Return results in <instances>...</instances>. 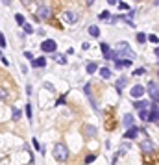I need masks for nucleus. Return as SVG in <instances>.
Segmentation results:
<instances>
[{"label": "nucleus", "instance_id": "obj_1", "mask_svg": "<svg viewBox=\"0 0 159 165\" xmlns=\"http://www.w3.org/2000/svg\"><path fill=\"white\" fill-rule=\"evenodd\" d=\"M54 158H56L57 162H67V160H69V149H67L63 143H57V145L54 147Z\"/></svg>", "mask_w": 159, "mask_h": 165}, {"label": "nucleus", "instance_id": "obj_2", "mask_svg": "<svg viewBox=\"0 0 159 165\" xmlns=\"http://www.w3.org/2000/svg\"><path fill=\"white\" fill-rule=\"evenodd\" d=\"M146 91H148V95H150V98H152V104H157V102H159V85L154 82V80H152V82H148Z\"/></svg>", "mask_w": 159, "mask_h": 165}, {"label": "nucleus", "instance_id": "obj_3", "mask_svg": "<svg viewBox=\"0 0 159 165\" xmlns=\"http://www.w3.org/2000/svg\"><path fill=\"white\" fill-rule=\"evenodd\" d=\"M56 48H57V43H56L54 39H44V41L41 43V50H43V52H50V54H54Z\"/></svg>", "mask_w": 159, "mask_h": 165}, {"label": "nucleus", "instance_id": "obj_4", "mask_svg": "<svg viewBox=\"0 0 159 165\" xmlns=\"http://www.w3.org/2000/svg\"><path fill=\"white\" fill-rule=\"evenodd\" d=\"M148 123H159V106H157V104H150Z\"/></svg>", "mask_w": 159, "mask_h": 165}, {"label": "nucleus", "instance_id": "obj_5", "mask_svg": "<svg viewBox=\"0 0 159 165\" xmlns=\"http://www.w3.org/2000/svg\"><path fill=\"white\" fill-rule=\"evenodd\" d=\"M48 17H50V7L48 6H39L37 11H35V19L39 20V19H48Z\"/></svg>", "mask_w": 159, "mask_h": 165}, {"label": "nucleus", "instance_id": "obj_6", "mask_svg": "<svg viewBox=\"0 0 159 165\" xmlns=\"http://www.w3.org/2000/svg\"><path fill=\"white\" fill-rule=\"evenodd\" d=\"M144 93H146V89H144L143 85H139V84H137V85H133V87H132V91H130V95H132L133 98H141Z\"/></svg>", "mask_w": 159, "mask_h": 165}, {"label": "nucleus", "instance_id": "obj_7", "mask_svg": "<svg viewBox=\"0 0 159 165\" xmlns=\"http://www.w3.org/2000/svg\"><path fill=\"white\" fill-rule=\"evenodd\" d=\"M63 20H65L67 24H74V22L78 20V15H76L74 11H65V13H63Z\"/></svg>", "mask_w": 159, "mask_h": 165}, {"label": "nucleus", "instance_id": "obj_8", "mask_svg": "<svg viewBox=\"0 0 159 165\" xmlns=\"http://www.w3.org/2000/svg\"><path fill=\"white\" fill-rule=\"evenodd\" d=\"M137 134H139V128H137V126H132V128H128V130H126L124 139H135V137H137Z\"/></svg>", "mask_w": 159, "mask_h": 165}, {"label": "nucleus", "instance_id": "obj_9", "mask_svg": "<svg viewBox=\"0 0 159 165\" xmlns=\"http://www.w3.org/2000/svg\"><path fill=\"white\" fill-rule=\"evenodd\" d=\"M141 150H143V152H152V150H154V143H152L150 139L141 141Z\"/></svg>", "mask_w": 159, "mask_h": 165}, {"label": "nucleus", "instance_id": "obj_10", "mask_svg": "<svg viewBox=\"0 0 159 165\" xmlns=\"http://www.w3.org/2000/svg\"><path fill=\"white\" fill-rule=\"evenodd\" d=\"M44 65H46V58H35L31 61V67H35V69H43Z\"/></svg>", "mask_w": 159, "mask_h": 165}, {"label": "nucleus", "instance_id": "obj_11", "mask_svg": "<svg viewBox=\"0 0 159 165\" xmlns=\"http://www.w3.org/2000/svg\"><path fill=\"white\" fill-rule=\"evenodd\" d=\"M122 123H124V126H126V130H128V128H132V126H133L135 119H133V115H132V113H126V115H124V121H122Z\"/></svg>", "mask_w": 159, "mask_h": 165}, {"label": "nucleus", "instance_id": "obj_12", "mask_svg": "<svg viewBox=\"0 0 159 165\" xmlns=\"http://www.w3.org/2000/svg\"><path fill=\"white\" fill-rule=\"evenodd\" d=\"M133 108H137V110H148L150 108V102H146V100H135L133 102Z\"/></svg>", "mask_w": 159, "mask_h": 165}, {"label": "nucleus", "instance_id": "obj_13", "mask_svg": "<svg viewBox=\"0 0 159 165\" xmlns=\"http://www.w3.org/2000/svg\"><path fill=\"white\" fill-rule=\"evenodd\" d=\"M124 85H126V76H122V78L117 82V85H115V89H117V93H119V95L122 93V87H124Z\"/></svg>", "mask_w": 159, "mask_h": 165}, {"label": "nucleus", "instance_id": "obj_14", "mask_svg": "<svg viewBox=\"0 0 159 165\" xmlns=\"http://www.w3.org/2000/svg\"><path fill=\"white\" fill-rule=\"evenodd\" d=\"M11 113H13V121H19V119L22 117L20 110H19V108H15V106H11Z\"/></svg>", "mask_w": 159, "mask_h": 165}, {"label": "nucleus", "instance_id": "obj_15", "mask_svg": "<svg viewBox=\"0 0 159 165\" xmlns=\"http://www.w3.org/2000/svg\"><path fill=\"white\" fill-rule=\"evenodd\" d=\"M98 71V65L96 63H87V74H94Z\"/></svg>", "mask_w": 159, "mask_h": 165}, {"label": "nucleus", "instance_id": "obj_16", "mask_svg": "<svg viewBox=\"0 0 159 165\" xmlns=\"http://www.w3.org/2000/svg\"><path fill=\"white\" fill-rule=\"evenodd\" d=\"M89 33H91L93 37H98V35H100V28H98V26H89Z\"/></svg>", "mask_w": 159, "mask_h": 165}, {"label": "nucleus", "instance_id": "obj_17", "mask_svg": "<svg viewBox=\"0 0 159 165\" xmlns=\"http://www.w3.org/2000/svg\"><path fill=\"white\" fill-rule=\"evenodd\" d=\"M100 76H102V78H111V71H109L107 67H102V69H100Z\"/></svg>", "mask_w": 159, "mask_h": 165}, {"label": "nucleus", "instance_id": "obj_18", "mask_svg": "<svg viewBox=\"0 0 159 165\" xmlns=\"http://www.w3.org/2000/svg\"><path fill=\"white\" fill-rule=\"evenodd\" d=\"M54 58L57 59L59 65H65V63H67V56H65V54H57V56H54Z\"/></svg>", "mask_w": 159, "mask_h": 165}, {"label": "nucleus", "instance_id": "obj_19", "mask_svg": "<svg viewBox=\"0 0 159 165\" xmlns=\"http://www.w3.org/2000/svg\"><path fill=\"white\" fill-rule=\"evenodd\" d=\"M15 20H17V24H19V26H24V24H26V20H24V17H22L20 13H17V15H15Z\"/></svg>", "mask_w": 159, "mask_h": 165}, {"label": "nucleus", "instance_id": "obj_20", "mask_svg": "<svg viewBox=\"0 0 159 165\" xmlns=\"http://www.w3.org/2000/svg\"><path fill=\"white\" fill-rule=\"evenodd\" d=\"M139 119L148 121V110H139Z\"/></svg>", "mask_w": 159, "mask_h": 165}, {"label": "nucleus", "instance_id": "obj_21", "mask_svg": "<svg viewBox=\"0 0 159 165\" xmlns=\"http://www.w3.org/2000/svg\"><path fill=\"white\" fill-rule=\"evenodd\" d=\"M143 74H146V69H144V67H141V69H135V71H133V76H143Z\"/></svg>", "mask_w": 159, "mask_h": 165}, {"label": "nucleus", "instance_id": "obj_22", "mask_svg": "<svg viewBox=\"0 0 159 165\" xmlns=\"http://www.w3.org/2000/svg\"><path fill=\"white\" fill-rule=\"evenodd\" d=\"M98 19H100V20H109V11H102V13L98 15Z\"/></svg>", "mask_w": 159, "mask_h": 165}, {"label": "nucleus", "instance_id": "obj_23", "mask_svg": "<svg viewBox=\"0 0 159 165\" xmlns=\"http://www.w3.org/2000/svg\"><path fill=\"white\" fill-rule=\"evenodd\" d=\"M31 143H33V147H35V150H39V152H43V147H41V145H39V141H37V139H35V137H33V139H31Z\"/></svg>", "mask_w": 159, "mask_h": 165}, {"label": "nucleus", "instance_id": "obj_24", "mask_svg": "<svg viewBox=\"0 0 159 165\" xmlns=\"http://www.w3.org/2000/svg\"><path fill=\"white\" fill-rule=\"evenodd\" d=\"M100 48H102V52H104V56H106V54L109 52V45H107V43H102V45H100Z\"/></svg>", "mask_w": 159, "mask_h": 165}, {"label": "nucleus", "instance_id": "obj_25", "mask_svg": "<svg viewBox=\"0 0 159 165\" xmlns=\"http://www.w3.org/2000/svg\"><path fill=\"white\" fill-rule=\"evenodd\" d=\"M26 117H28V121H31V106L30 104H26Z\"/></svg>", "mask_w": 159, "mask_h": 165}, {"label": "nucleus", "instance_id": "obj_26", "mask_svg": "<svg viewBox=\"0 0 159 165\" xmlns=\"http://www.w3.org/2000/svg\"><path fill=\"white\" fill-rule=\"evenodd\" d=\"M0 46H2V48H6V46H7V43H6V37H4V33H2V32H0Z\"/></svg>", "mask_w": 159, "mask_h": 165}, {"label": "nucleus", "instance_id": "obj_27", "mask_svg": "<svg viewBox=\"0 0 159 165\" xmlns=\"http://www.w3.org/2000/svg\"><path fill=\"white\" fill-rule=\"evenodd\" d=\"M31 32H33L31 24H28V22H26V24H24V33H31Z\"/></svg>", "mask_w": 159, "mask_h": 165}, {"label": "nucleus", "instance_id": "obj_28", "mask_svg": "<svg viewBox=\"0 0 159 165\" xmlns=\"http://www.w3.org/2000/svg\"><path fill=\"white\" fill-rule=\"evenodd\" d=\"M44 87H46V89H48L50 93H54V91H56V87H54V85H52L50 82H44Z\"/></svg>", "mask_w": 159, "mask_h": 165}, {"label": "nucleus", "instance_id": "obj_29", "mask_svg": "<svg viewBox=\"0 0 159 165\" xmlns=\"http://www.w3.org/2000/svg\"><path fill=\"white\" fill-rule=\"evenodd\" d=\"M0 98H2V100H6V98H7V91H6L4 87H0Z\"/></svg>", "mask_w": 159, "mask_h": 165}, {"label": "nucleus", "instance_id": "obj_30", "mask_svg": "<svg viewBox=\"0 0 159 165\" xmlns=\"http://www.w3.org/2000/svg\"><path fill=\"white\" fill-rule=\"evenodd\" d=\"M137 41H139V43H144V41H146V35H144V33H137Z\"/></svg>", "mask_w": 159, "mask_h": 165}, {"label": "nucleus", "instance_id": "obj_31", "mask_svg": "<svg viewBox=\"0 0 159 165\" xmlns=\"http://www.w3.org/2000/svg\"><path fill=\"white\" fill-rule=\"evenodd\" d=\"M94 162V154H89L87 158H85V163H93Z\"/></svg>", "mask_w": 159, "mask_h": 165}, {"label": "nucleus", "instance_id": "obj_32", "mask_svg": "<svg viewBox=\"0 0 159 165\" xmlns=\"http://www.w3.org/2000/svg\"><path fill=\"white\" fill-rule=\"evenodd\" d=\"M63 104H65V97H59L57 102H56V106H63Z\"/></svg>", "mask_w": 159, "mask_h": 165}, {"label": "nucleus", "instance_id": "obj_33", "mask_svg": "<svg viewBox=\"0 0 159 165\" xmlns=\"http://www.w3.org/2000/svg\"><path fill=\"white\" fill-rule=\"evenodd\" d=\"M119 7H120V9H130V6H128L126 2H120V4H119Z\"/></svg>", "mask_w": 159, "mask_h": 165}, {"label": "nucleus", "instance_id": "obj_34", "mask_svg": "<svg viewBox=\"0 0 159 165\" xmlns=\"http://www.w3.org/2000/svg\"><path fill=\"white\" fill-rule=\"evenodd\" d=\"M148 39H150V41H152V43H159L157 35H154V33H152V35H150V37H148Z\"/></svg>", "mask_w": 159, "mask_h": 165}, {"label": "nucleus", "instance_id": "obj_35", "mask_svg": "<svg viewBox=\"0 0 159 165\" xmlns=\"http://www.w3.org/2000/svg\"><path fill=\"white\" fill-rule=\"evenodd\" d=\"M24 56H26L28 59H31V61H33V54H31V52H24Z\"/></svg>", "mask_w": 159, "mask_h": 165}, {"label": "nucleus", "instance_id": "obj_36", "mask_svg": "<svg viewBox=\"0 0 159 165\" xmlns=\"http://www.w3.org/2000/svg\"><path fill=\"white\" fill-rule=\"evenodd\" d=\"M0 59H2V63H4V65H9V61H7V59H6V58L2 56V54H0Z\"/></svg>", "mask_w": 159, "mask_h": 165}, {"label": "nucleus", "instance_id": "obj_37", "mask_svg": "<svg viewBox=\"0 0 159 165\" xmlns=\"http://www.w3.org/2000/svg\"><path fill=\"white\" fill-rule=\"evenodd\" d=\"M154 54H156V56L159 58V48H156V50H154Z\"/></svg>", "mask_w": 159, "mask_h": 165}, {"label": "nucleus", "instance_id": "obj_38", "mask_svg": "<svg viewBox=\"0 0 159 165\" xmlns=\"http://www.w3.org/2000/svg\"><path fill=\"white\" fill-rule=\"evenodd\" d=\"M157 76H159V69H157Z\"/></svg>", "mask_w": 159, "mask_h": 165}]
</instances>
